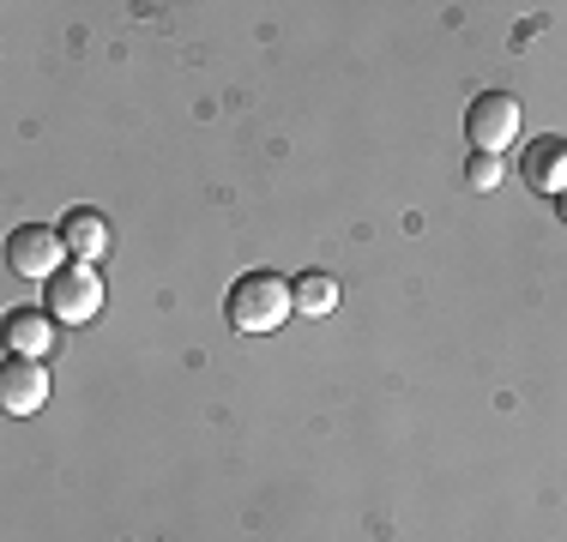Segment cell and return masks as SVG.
<instances>
[{
  "label": "cell",
  "mask_w": 567,
  "mask_h": 542,
  "mask_svg": "<svg viewBox=\"0 0 567 542\" xmlns=\"http://www.w3.org/2000/svg\"><path fill=\"white\" fill-rule=\"evenodd\" d=\"M465 181L477 187V194H495V187L507 181V163L489 157V152H471V157H465Z\"/></svg>",
  "instance_id": "obj_10"
},
{
  "label": "cell",
  "mask_w": 567,
  "mask_h": 542,
  "mask_svg": "<svg viewBox=\"0 0 567 542\" xmlns=\"http://www.w3.org/2000/svg\"><path fill=\"white\" fill-rule=\"evenodd\" d=\"M0 404H7V416H37L49 404V368L43 362H24L12 356L7 368H0Z\"/></svg>",
  "instance_id": "obj_7"
},
{
  "label": "cell",
  "mask_w": 567,
  "mask_h": 542,
  "mask_svg": "<svg viewBox=\"0 0 567 542\" xmlns=\"http://www.w3.org/2000/svg\"><path fill=\"white\" fill-rule=\"evenodd\" d=\"M519 121H525V108L513 91H477L465 108V139H471V152H489V157H502L513 139H519Z\"/></svg>",
  "instance_id": "obj_3"
},
{
  "label": "cell",
  "mask_w": 567,
  "mask_h": 542,
  "mask_svg": "<svg viewBox=\"0 0 567 542\" xmlns=\"http://www.w3.org/2000/svg\"><path fill=\"white\" fill-rule=\"evenodd\" d=\"M290 314H296V283L278 278V271H241V278L229 283V295H224V320L236 325V332H248V337L278 332Z\"/></svg>",
  "instance_id": "obj_1"
},
{
  "label": "cell",
  "mask_w": 567,
  "mask_h": 542,
  "mask_svg": "<svg viewBox=\"0 0 567 542\" xmlns=\"http://www.w3.org/2000/svg\"><path fill=\"white\" fill-rule=\"evenodd\" d=\"M61 241H66V253H73L79 265H97L103 253L115 248V229H110V217H103L97 206H66V217H61Z\"/></svg>",
  "instance_id": "obj_6"
},
{
  "label": "cell",
  "mask_w": 567,
  "mask_h": 542,
  "mask_svg": "<svg viewBox=\"0 0 567 542\" xmlns=\"http://www.w3.org/2000/svg\"><path fill=\"white\" fill-rule=\"evenodd\" d=\"M519 181L532 187V194H544V199H567V139L544 133V139L525 145L519 152Z\"/></svg>",
  "instance_id": "obj_5"
},
{
  "label": "cell",
  "mask_w": 567,
  "mask_h": 542,
  "mask_svg": "<svg viewBox=\"0 0 567 542\" xmlns=\"http://www.w3.org/2000/svg\"><path fill=\"white\" fill-rule=\"evenodd\" d=\"M290 283H296V314L327 320L332 308H339V278H327V271H302V278H290Z\"/></svg>",
  "instance_id": "obj_9"
},
{
  "label": "cell",
  "mask_w": 567,
  "mask_h": 542,
  "mask_svg": "<svg viewBox=\"0 0 567 542\" xmlns=\"http://www.w3.org/2000/svg\"><path fill=\"white\" fill-rule=\"evenodd\" d=\"M561 223H567V199H561Z\"/></svg>",
  "instance_id": "obj_11"
},
{
  "label": "cell",
  "mask_w": 567,
  "mask_h": 542,
  "mask_svg": "<svg viewBox=\"0 0 567 542\" xmlns=\"http://www.w3.org/2000/svg\"><path fill=\"white\" fill-rule=\"evenodd\" d=\"M43 308L55 314V325H85V320H97V308H103V278H97V265H66L55 271V278L43 283Z\"/></svg>",
  "instance_id": "obj_4"
},
{
  "label": "cell",
  "mask_w": 567,
  "mask_h": 542,
  "mask_svg": "<svg viewBox=\"0 0 567 542\" xmlns=\"http://www.w3.org/2000/svg\"><path fill=\"white\" fill-rule=\"evenodd\" d=\"M7 350L24 362H43L55 350V314L49 308H12L7 314Z\"/></svg>",
  "instance_id": "obj_8"
},
{
  "label": "cell",
  "mask_w": 567,
  "mask_h": 542,
  "mask_svg": "<svg viewBox=\"0 0 567 542\" xmlns=\"http://www.w3.org/2000/svg\"><path fill=\"white\" fill-rule=\"evenodd\" d=\"M73 265V253H66V241H61V229H49V223H19L7 236V271L12 278H24V283H49L55 271Z\"/></svg>",
  "instance_id": "obj_2"
}]
</instances>
